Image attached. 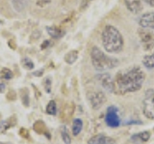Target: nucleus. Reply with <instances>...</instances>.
<instances>
[{
  "mask_svg": "<svg viewBox=\"0 0 154 144\" xmlns=\"http://www.w3.org/2000/svg\"><path fill=\"white\" fill-rule=\"evenodd\" d=\"M34 130H35V132L38 134H43V136H45L48 139L51 138V134L48 131V129L46 128V125L43 121H41V120H38V121L35 122L34 124Z\"/></svg>",
  "mask_w": 154,
  "mask_h": 144,
  "instance_id": "13",
  "label": "nucleus"
},
{
  "mask_svg": "<svg viewBox=\"0 0 154 144\" xmlns=\"http://www.w3.org/2000/svg\"><path fill=\"white\" fill-rule=\"evenodd\" d=\"M72 134L74 136H77L82 132L83 129V121L80 118H75L72 122Z\"/></svg>",
  "mask_w": 154,
  "mask_h": 144,
  "instance_id": "16",
  "label": "nucleus"
},
{
  "mask_svg": "<svg viewBox=\"0 0 154 144\" xmlns=\"http://www.w3.org/2000/svg\"><path fill=\"white\" fill-rule=\"evenodd\" d=\"M146 79L143 71L138 66L122 70L117 73L113 80V93L125 95L139 91Z\"/></svg>",
  "mask_w": 154,
  "mask_h": 144,
  "instance_id": "1",
  "label": "nucleus"
},
{
  "mask_svg": "<svg viewBox=\"0 0 154 144\" xmlns=\"http://www.w3.org/2000/svg\"><path fill=\"white\" fill-rule=\"evenodd\" d=\"M139 25L141 28L154 29V12L144 13L139 18Z\"/></svg>",
  "mask_w": 154,
  "mask_h": 144,
  "instance_id": "8",
  "label": "nucleus"
},
{
  "mask_svg": "<svg viewBox=\"0 0 154 144\" xmlns=\"http://www.w3.org/2000/svg\"><path fill=\"white\" fill-rule=\"evenodd\" d=\"M20 99L24 107H28L30 105V95L27 88H22L20 90Z\"/></svg>",
  "mask_w": 154,
  "mask_h": 144,
  "instance_id": "20",
  "label": "nucleus"
},
{
  "mask_svg": "<svg viewBox=\"0 0 154 144\" xmlns=\"http://www.w3.org/2000/svg\"><path fill=\"white\" fill-rule=\"evenodd\" d=\"M61 134H62L63 141H64V143H65V144H70V143H71L70 136H69V133H67V130H66V127L63 128Z\"/></svg>",
  "mask_w": 154,
  "mask_h": 144,
  "instance_id": "25",
  "label": "nucleus"
},
{
  "mask_svg": "<svg viewBox=\"0 0 154 144\" xmlns=\"http://www.w3.org/2000/svg\"><path fill=\"white\" fill-rule=\"evenodd\" d=\"M143 113L147 119L154 120V90L147 89L143 100Z\"/></svg>",
  "mask_w": 154,
  "mask_h": 144,
  "instance_id": "4",
  "label": "nucleus"
},
{
  "mask_svg": "<svg viewBox=\"0 0 154 144\" xmlns=\"http://www.w3.org/2000/svg\"><path fill=\"white\" fill-rule=\"evenodd\" d=\"M77 58H78V51L77 50H70L65 55V61H66V63L69 65L74 64Z\"/></svg>",
  "mask_w": 154,
  "mask_h": 144,
  "instance_id": "18",
  "label": "nucleus"
},
{
  "mask_svg": "<svg viewBox=\"0 0 154 144\" xmlns=\"http://www.w3.org/2000/svg\"><path fill=\"white\" fill-rule=\"evenodd\" d=\"M17 124V119L14 116H12L10 119L0 122V132H5L11 127H14Z\"/></svg>",
  "mask_w": 154,
  "mask_h": 144,
  "instance_id": "17",
  "label": "nucleus"
},
{
  "mask_svg": "<svg viewBox=\"0 0 154 144\" xmlns=\"http://www.w3.org/2000/svg\"><path fill=\"white\" fill-rule=\"evenodd\" d=\"M91 61L95 71L104 73L106 71L117 68L119 61L114 56L106 54L98 46H93L91 50Z\"/></svg>",
  "mask_w": 154,
  "mask_h": 144,
  "instance_id": "3",
  "label": "nucleus"
},
{
  "mask_svg": "<svg viewBox=\"0 0 154 144\" xmlns=\"http://www.w3.org/2000/svg\"><path fill=\"white\" fill-rule=\"evenodd\" d=\"M11 3L14 11L20 13L25 10V8L28 6L29 0H11Z\"/></svg>",
  "mask_w": 154,
  "mask_h": 144,
  "instance_id": "15",
  "label": "nucleus"
},
{
  "mask_svg": "<svg viewBox=\"0 0 154 144\" xmlns=\"http://www.w3.org/2000/svg\"><path fill=\"white\" fill-rule=\"evenodd\" d=\"M151 133L148 131H144V132H141L138 133H135L133 136H131L130 137V141L134 144H143L146 143L149 139H150Z\"/></svg>",
  "mask_w": 154,
  "mask_h": 144,
  "instance_id": "11",
  "label": "nucleus"
},
{
  "mask_svg": "<svg viewBox=\"0 0 154 144\" xmlns=\"http://www.w3.org/2000/svg\"><path fill=\"white\" fill-rule=\"evenodd\" d=\"M138 35L140 42L143 49L146 51H149L154 49V32L150 29L146 28H140L138 30Z\"/></svg>",
  "mask_w": 154,
  "mask_h": 144,
  "instance_id": "5",
  "label": "nucleus"
},
{
  "mask_svg": "<svg viewBox=\"0 0 154 144\" xmlns=\"http://www.w3.org/2000/svg\"><path fill=\"white\" fill-rule=\"evenodd\" d=\"M133 124H142L141 121H126L125 125H133Z\"/></svg>",
  "mask_w": 154,
  "mask_h": 144,
  "instance_id": "31",
  "label": "nucleus"
},
{
  "mask_svg": "<svg viewBox=\"0 0 154 144\" xmlns=\"http://www.w3.org/2000/svg\"><path fill=\"white\" fill-rule=\"evenodd\" d=\"M124 4L127 10L132 14H135V15L143 11L142 0H124Z\"/></svg>",
  "mask_w": 154,
  "mask_h": 144,
  "instance_id": "10",
  "label": "nucleus"
},
{
  "mask_svg": "<svg viewBox=\"0 0 154 144\" xmlns=\"http://www.w3.org/2000/svg\"><path fill=\"white\" fill-rule=\"evenodd\" d=\"M115 144H117V143H115Z\"/></svg>",
  "mask_w": 154,
  "mask_h": 144,
  "instance_id": "34",
  "label": "nucleus"
},
{
  "mask_svg": "<svg viewBox=\"0 0 154 144\" xmlns=\"http://www.w3.org/2000/svg\"><path fill=\"white\" fill-rule=\"evenodd\" d=\"M0 78L5 80H10L14 78V73L10 69L3 68L1 72H0Z\"/></svg>",
  "mask_w": 154,
  "mask_h": 144,
  "instance_id": "22",
  "label": "nucleus"
},
{
  "mask_svg": "<svg viewBox=\"0 0 154 144\" xmlns=\"http://www.w3.org/2000/svg\"><path fill=\"white\" fill-rule=\"evenodd\" d=\"M88 100L90 102L91 107L94 109L97 110L103 107V104L106 103L107 98L103 92L97 91V92H91L88 95Z\"/></svg>",
  "mask_w": 154,
  "mask_h": 144,
  "instance_id": "7",
  "label": "nucleus"
},
{
  "mask_svg": "<svg viewBox=\"0 0 154 144\" xmlns=\"http://www.w3.org/2000/svg\"><path fill=\"white\" fill-rule=\"evenodd\" d=\"M7 99L10 100V101H14L17 99V93L14 92V90H11L10 92L7 94Z\"/></svg>",
  "mask_w": 154,
  "mask_h": 144,
  "instance_id": "27",
  "label": "nucleus"
},
{
  "mask_svg": "<svg viewBox=\"0 0 154 144\" xmlns=\"http://www.w3.org/2000/svg\"><path fill=\"white\" fill-rule=\"evenodd\" d=\"M0 23H1V21H0Z\"/></svg>",
  "mask_w": 154,
  "mask_h": 144,
  "instance_id": "33",
  "label": "nucleus"
},
{
  "mask_svg": "<svg viewBox=\"0 0 154 144\" xmlns=\"http://www.w3.org/2000/svg\"><path fill=\"white\" fill-rule=\"evenodd\" d=\"M143 1L150 7H154V0H143Z\"/></svg>",
  "mask_w": 154,
  "mask_h": 144,
  "instance_id": "29",
  "label": "nucleus"
},
{
  "mask_svg": "<svg viewBox=\"0 0 154 144\" xmlns=\"http://www.w3.org/2000/svg\"><path fill=\"white\" fill-rule=\"evenodd\" d=\"M42 74H43V70H40V71L34 72V73H33V75H36V76H41V75H42Z\"/></svg>",
  "mask_w": 154,
  "mask_h": 144,
  "instance_id": "30",
  "label": "nucleus"
},
{
  "mask_svg": "<svg viewBox=\"0 0 154 144\" xmlns=\"http://www.w3.org/2000/svg\"><path fill=\"white\" fill-rule=\"evenodd\" d=\"M5 88H6V86H5L4 83H0V93H2L3 91L5 90Z\"/></svg>",
  "mask_w": 154,
  "mask_h": 144,
  "instance_id": "32",
  "label": "nucleus"
},
{
  "mask_svg": "<svg viewBox=\"0 0 154 144\" xmlns=\"http://www.w3.org/2000/svg\"><path fill=\"white\" fill-rule=\"evenodd\" d=\"M21 64L23 68H25L27 70H33L35 65H34V62L29 58V57H24L21 60Z\"/></svg>",
  "mask_w": 154,
  "mask_h": 144,
  "instance_id": "23",
  "label": "nucleus"
},
{
  "mask_svg": "<svg viewBox=\"0 0 154 144\" xmlns=\"http://www.w3.org/2000/svg\"><path fill=\"white\" fill-rule=\"evenodd\" d=\"M117 143L113 138H111L104 134H96L91 137L88 141V144H115Z\"/></svg>",
  "mask_w": 154,
  "mask_h": 144,
  "instance_id": "12",
  "label": "nucleus"
},
{
  "mask_svg": "<svg viewBox=\"0 0 154 144\" xmlns=\"http://www.w3.org/2000/svg\"><path fill=\"white\" fill-rule=\"evenodd\" d=\"M46 31L48 33V35L51 38H53V39H60V38H62L65 34L64 31L56 26H47Z\"/></svg>",
  "mask_w": 154,
  "mask_h": 144,
  "instance_id": "14",
  "label": "nucleus"
},
{
  "mask_svg": "<svg viewBox=\"0 0 154 144\" xmlns=\"http://www.w3.org/2000/svg\"><path fill=\"white\" fill-rule=\"evenodd\" d=\"M143 64L148 70H152L154 69V51L151 54L146 55L143 58Z\"/></svg>",
  "mask_w": 154,
  "mask_h": 144,
  "instance_id": "19",
  "label": "nucleus"
},
{
  "mask_svg": "<svg viewBox=\"0 0 154 144\" xmlns=\"http://www.w3.org/2000/svg\"><path fill=\"white\" fill-rule=\"evenodd\" d=\"M50 45V41H45L42 43V50H45V49H46V47Z\"/></svg>",
  "mask_w": 154,
  "mask_h": 144,
  "instance_id": "28",
  "label": "nucleus"
},
{
  "mask_svg": "<svg viewBox=\"0 0 154 144\" xmlns=\"http://www.w3.org/2000/svg\"><path fill=\"white\" fill-rule=\"evenodd\" d=\"M43 87H45V90L46 93H51V88H52V79L50 76H47V78H45L43 80Z\"/></svg>",
  "mask_w": 154,
  "mask_h": 144,
  "instance_id": "24",
  "label": "nucleus"
},
{
  "mask_svg": "<svg viewBox=\"0 0 154 144\" xmlns=\"http://www.w3.org/2000/svg\"><path fill=\"white\" fill-rule=\"evenodd\" d=\"M101 43L106 52L119 53L124 46L123 36L117 27L111 24L105 25L101 33Z\"/></svg>",
  "mask_w": 154,
  "mask_h": 144,
  "instance_id": "2",
  "label": "nucleus"
},
{
  "mask_svg": "<svg viewBox=\"0 0 154 144\" xmlns=\"http://www.w3.org/2000/svg\"><path fill=\"white\" fill-rule=\"evenodd\" d=\"M96 78H97V80L99 81L101 86H102L105 90H107V91H109V92L113 93V80H114V78H112V75L104 72V73L98 75Z\"/></svg>",
  "mask_w": 154,
  "mask_h": 144,
  "instance_id": "9",
  "label": "nucleus"
},
{
  "mask_svg": "<svg viewBox=\"0 0 154 144\" xmlns=\"http://www.w3.org/2000/svg\"><path fill=\"white\" fill-rule=\"evenodd\" d=\"M105 123L110 128H118L120 125V118L119 116V108L115 105H110L106 110Z\"/></svg>",
  "mask_w": 154,
  "mask_h": 144,
  "instance_id": "6",
  "label": "nucleus"
},
{
  "mask_svg": "<svg viewBox=\"0 0 154 144\" xmlns=\"http://www.w3.org/2000/svg\"><path fill=\"white\" fill-rule=\"evenodd\" d=\"M46 113L54 116L57 113V104L54 100H51L46 105Z\"/></svg>",
  "mask_w": 154,
  "mask_h": 144,
  "instance_id": "21",
  "label": "nucleus"
},
{
  "mask_svg": "<svg viewBox=\"0 0 154 144\" xmlns=\"http://www.w3.org/2000/svg\"><path fill=\"white\" fill-rule=\"evenodd\" d=\"M19 136H20L22 138H25V139L30 138V134H29L28 130L24 129V128H21L20 130H19Z\"/></svg>",
  "mask_w": 154,
  "mask_h": 144,
  "instance_id": "26",
  "label": "nucleus"
}]
</instances>
